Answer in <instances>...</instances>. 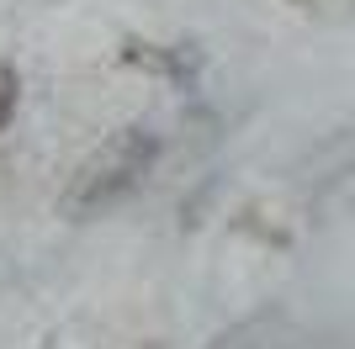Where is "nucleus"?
Instances as JSON below:
<instances>
[{"mask_svg": "<svg viewBox=\"0 0 355 349\" xmlns=\"http://www.w3.org/2000/svg\"><path fill=\"white\" fill-rule=\"evenodd\" d=\"M154 154H159V138L148 127H138V122L133 127H117L69 174V186L59 196L64 217H101V212H112L122 196H133L144 186V174L154 170Z\"/></svg>", "mask_w": 355, "mask_h": 349, "instance_id": "nucleus-1", "label": "nucleus"}, {"mask_svg": "<svg viewBox=\"0 0 355 349\" xmlns=\"http://www.w3.org/2000/svg\"><path fill=\"white\" fill-rule=\"evenodd\" d=\"M286 6L302 16H350L355 11V0H286Z\"/></svg>", "mask_w": 355, "mask_h": 349, "instance_id": "nucleus-2", "label": "nucleus"}, {"mask_svg": "<svg viewBox=\"0 0 355 349\" xmlns=\"http://www.w3.org/2000/svg\"><path fill=\"white\" fill-rule=\"evenodd\" d=\"M11 116H16V74L0 69V132L11 127Z\"/></svg>", "mask_w": 355, "mask_h": 349, "instance_id": "nucleus-3", "label": "nucleus"}]
</instances>
